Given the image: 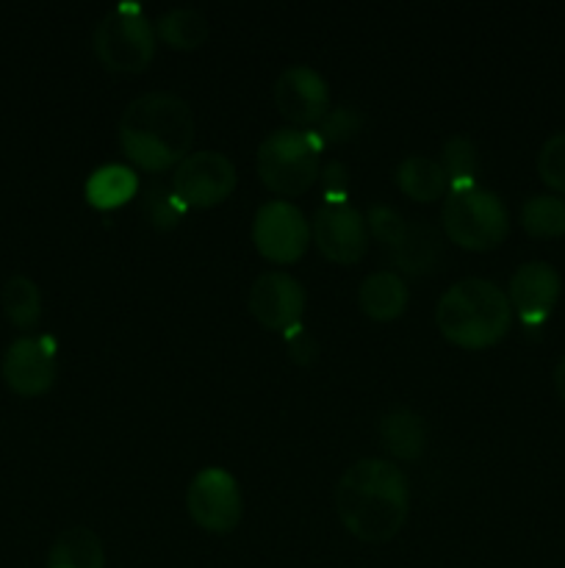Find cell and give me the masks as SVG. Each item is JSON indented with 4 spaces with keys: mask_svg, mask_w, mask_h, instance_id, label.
<instances>
[{
    "mask_svg": "<svg viewBox=\"0 0 565 568\" xmlns=\"http://www.w3.org/2000/svg\"><path fill=\"white\" fill-rule=\"evenodd\" d=\"M275 105L288 122L305 128L321 125L330 114V87L310 67H288L275 81Z\"/></svg>",
    "mask_w": 565,
    "mask_h": 568,
    "instance_id": "7c38bea8",
    "label": "cell"
},
{
    "mask_svg": "<svg viewBox=\"0 0 565 568\" xmlns=\"http://www.w3.org/2000/svg\"><path fill=\"white\" fill-rule=\"evenodd\" d=\"M360 311L374 322H393L408 308V283L397 272H374L360 283Z\"/></svg>",
    "mask_w": 565,
    "mask_h": 568,
    "instance_id": "2e32d148",
    "label": "cell"
},
{
    "mask_svg": "<svg viewBox=\"0 0 565 568\" xmlns=\"http://www.w3.org/2000/svg\"><path fill=\"white\" fill-rule=\"evenodd\" d=\"M321 144L319 133L302 128H280L260 142L258 178L269 192L280 197H299L308 192L321 175Z\"/></svg>",
    "mask_w": 565,
    "mask_h": 568,
    "instance_id": "277c9868",
    "label": "cell"
},
{
    "mask_svg": "<svg viewBox=\"0 0 565 568\" xmlns=\"http://www.w3.org/2000/svg\"><path fill=\"white\" fill-rule=\"evenodd\" d=\"M94 53L111 72L147 70L155 55V28L138 6H116L94 28Z\"/></svg>",
    "mask_w": 565,
    "mask_h": 568,
    "instance_id": "8992f818",
    "label": "cell"
},
{
    "mask_svg": "<svg viewBox=\"0 0 565 568\" xmlns=\"http://www.w3.org/2000/svg\"><path fill=\"white\" fill-rule=\"evenodd\" d=\"M397 186L402 189L404 197L415 200V203H435L443 194H449L446 172H443L441 161L430 159V155L402 159V164L397 166Z\"/></svg>",
    "mask_w": 565,
    "mask_h": 568,
    "instance_id": "ac0fdd59",
    "label": "cell"
},
{
    "mask_svg": "<svg viewBox=\"0 0 565 568\" xmlns=\"http://www.w3.org/2000/svg\"><path fill=\"white\" fill-rule=\"evenodd\" d=\"M443 255V242L438 227L427 225V222H413L404 227L402 239L391 247L393 266L404 275H427L438 266Z\"/></svg>",
    "mask_w": 565,
    "mask_h": 568,
    "instance_id": "9a60e30c",
    "label": "cell"
},
{
    "mask_svg": "<svg viewBox=\"0 0 565 568\" xmlns=\"http://www.w3.org/2000/svg\"><path fill=\"white\" fill-rule=\"evenodd\" d=\"M310 242V225L302 211L288 200H269L255 211L253 244L266 261L294 264L305 255Z\"/></svg>",
    "mask_w": 565,
    "mask_h": 568,
    "instance_id": "9c48e42d",
    "label": "cell"
},
{
    "mask_svg": "<svg viewBox=\"0 0 565 568\" xmlns=\"http://www.w3.org/2000/svg\"><path fill=\"white\" fill-rule=\"evenodd\" d=\"M136 192H138L136 172L127 170V166L122 164L100 166V170L92 172L86 181V200L89 205L97 211L122 209L127 200L136 197Z\"/></svg>",
    "mask_w": 565,
    "mask_h": 568,
    "instance_id": "ffe728a7",
    "label": "cell"
},
{
    "mask_svg": "<svg viewBox=\"0 0 565 568\" xmlns=\"http://www.w3.org/2000/svg\"><path fill=\"white\" fill-rule=\"evenodd\" d=\"M336 510L343 530L363 544H386L402 532L410 488L402 469L380 458L349 466L336 486Z\"/></svg>",
    "mask_w": 565,
    "mask_h": 568,
    "instance_id": "6da1fadb",
    "label": "cell"
},
{
    "mask_svg": "<svg viewBox=\"0 0 565 568\" xmlns=\"http://www.w3.org/2000/svg\"><path fill=\"white\" fill-rule=\"evenodd\" d=\"M186 510L199 530L227 536V532L236 530L244 516L242 486L230 471L208 466V469L197 471L194 480L188 483Z\"/></svg>",
    "mask_w": 565,
    "mask_h": 568,
    "instance_id": "52a82bcc",
    "label": "cell"
},
{
    "mask_svg": "<svg viewBox=\"0 0 565 568\" xmlns=\"http://www.w3.org/2000/svg\"><path fill=\"white\" fill-rule=\"evenodd\" d=\"M435 325L449 344L463 349H487L502 342L513 325V308L504 288L485 277H465L443 292Z\"/></svg>",
    "mask_w": 565,
    "mask_h": 568,
    "instance_id": "3957f363",
    "label": "cell"
},
{
    "mask_svg": "<svg viewBox=\"0 0 565 568\" xmlns=\"http://www.w3.org/2000/svg\"><path fill=\"white\" fill-rule=\"evenodd\" d=\"M310 236L327 261L341 266H352L363 261L369 250V227L366 216L349 203H325L314 214Z\"/></svg>",
    "mask_w": 565,
    "mask_h": 568,
    "instance_id": "30bf717a",
    "label": "cell"
},
{
    "mask_svg": "<svg viewBox=\"0 0 565 568\" xmlns=\"http://www.w3.org/2000/svg\"><path fill=\"white\" fill-rule=\"evenodd\" d=\"M537 175L554 192L565 194V131L554 133L543 142L537 153Z\"/></svg>",
    "mask_w": 565,
    "mask_h": 568,
    "instance_id": "484cf974",
    "label": "cell"
},
{
    "mask_svg": "<svg viewBox=\"0 0 565 568\" xmlns=\"http://www.w3.org/2000/svg\"><path fill=\"white\" fill-rule=\"evenodd\" d=\"M186 205L175 197V192L161 183L150 186L142 197V216L150 222V227L155 231H172L183 222L186 216Z\"/></svg>",
    "mask_w": 565,
    "mask_h": 568,
    "instance_id": "d4e9b609",
    "label": "cell"
},
{
    "mask_svg": "<svg viewBox=\"0 0 565 568\" xmlns=\"http://www.w3.org/2000/svg\"><path fill=\"white\" fill-rule=\"evenodd\" d=\"M441 225L452 244L471 250V253H485V250L499 247L507 239L510 214L499 194L474 183V186L452 189L446 194Z\"/></svg>",
    "mask_w": 565,
    "mask_h": 568,
    "instance_id": "5b68a950",
    "label": "cell"
},
{
    "mask_svg": "<svg viewBox=\"0 0 565 568\" xmlns=\"http://www.w3.org/2000/svg\"><path fill=\"white\" fill-rule=\"evenodd\" d=\"M363 114H360L358 109H349V105H341V109H330V114L321 120L319 125V139L321 144H330V148H336V144H343L349 142V139H355L360 133V128H363Z\"/></svg>",
    "mask_w": 565,
    "mask_h": 568,
    "instance_id": "4316f807",
    "label": "cell"
},
{
    "mask_svg": "<svg viewBox=\"0 0 565 568\" xmlns=\"http://www.w3.org/2000/svg\"><path fill=\"white\" fill-rule=\"evenodd\" d=\"M321 181H325V200L327 203H343L349 192V175L347 166L341 161H330L321 170Z\"/></svg>",
    "mask_w": 565,
    "mask_h": 568,
    "instance_id": "f1b7e54d",
    "label": "cell"
},
{
    "mask_svg": "<svg viewBox=\"0 0 565 568\" xmlns=\"http://www.w3.org/2000/svg\"><path fill=\"white\" fill-rule=\"evenodd\" d=\"M380 438L397 460H415L427 449V425L415 410L393 408L380 419Z\"/></svg>",
    "mask_w": 565,
    "mask_h": 568,
    "instance_id": "e0dca14e",
    "label": "cell"
},
{
    "mask_svg": "<svg viewBox=\"0 0 565 568\" xmlns=\"http://www.w3.org/2000/svg\"><path fill=\"white\" fill-rule=\"evenodd\" d=\"M249 314L271 333H291L302 327L305 288L286 272H264L249 288Z\"/></svg>",
    "mask_w": 565,
    "mask_h": 568,
    "instance_id": "8fae6325",
    "label": "cell"
},
{
    "mask_svg": "<svg viewBox=\"0 0 565 568\" xmlns=\"http://www.w3.org/2000/svg\"><path fill=\"white\" fill-rule=\"evenodd\" d=\"M208 20L197 9H172L155 22V33L172 50H194L208 39Z\"/></svg>",
    "mask_w": 565,
    "mask_h": 568,
    "instance_id": "44dd1931",
    "label": "cell"
},
{
    "mask_svg": "<svg viewBox=\"0 0 565 568\" xmlns=\"http://www.w3.org/2000/svg\"><path fill=\"white\" fill-rule=\"evenodd\" d=\"M563 281L559 272L546 261H526L513 272L507 286L510 308L526 327H541L557 305Z\"/></svg>",
    "mask_w": 565,
    "mask_h": 568,
    "instance_id": "5bb4252c",
    "label": "cell"
},
{
    "mask_svg": "<svg viewBox=\"0 0 565 568\" xmlns=\"http://www.w3.org/2000/svg\"><path fill=\"white\" fill-rule=\"evenodd\" d=\"M236 166L225 153L199 150L188 153L172 172V192L186 209H214L236 189Z\"/></svg>",
    "mask_w": 565,
    "mask_h": 568,
    "instance_id": "ba28073f",
    "label": "cell"
},
{
    "mask_svg": "<svg viewBox=\"0 0 565 568\" xmlns=\"http://www.w3.org/2000/svg\"><path fill=\"white\" fill-rule=\"evenodd\" d=\"M0 300H3L6 320L20 331H31L42 316V294H39L37 283L25 275L9 277Z\"/></svg>",
    "mask_w": 565,
    "mask_h": 568,
    "instance_id": "603a6c76",
    "label": "cell"
},
{
    "mask_svg": "<svg viewBox=\"0 0 565 568\" xmlns=\"http://www.w3.org/2000/svg\"><path fill=\"white\" fill-rule=\"evenodd\" d=\"M521 227L532 239L565 236V200L559 194H535L521 205Z\"/></svg>",
    "mask_w": 565,
    "mask_h": 568,
    "instance_id": "7402d4cb",
    "label": "cell"
},
{
    "mask_svg": "<svg viewBox=\"0 0 565 568\" xmlns=\"http://www.w3.org/2000/svg\"><path fill=\"white\" fill-rule=\"evenodd\" d=\"M44 568H105L103 541L89 527H72L55 538Z\"/></svg>",
    "mask_w": 565,
    "mask_h": 568,
    "instance_id": "d6986e66",
    "label": "cell"
},
{
    "mask_svg": "<svg viewBox=\"0 0 565 568\" xmlns=\"http://www.w3.org/2000/svg\"><path fill=\"white\" fill-rule=\"evenodd\" d=\"M476 148L471 139L465 136H452L446 144H443V153H441V166L446 172V181H449V192L452 189H465V186H474V175H476Z\"/></svg>",
    "mask_w": 565,
    "mask_h": 568,
    "instance_id": "cb8c5ba5",
    "label": "cell"
},
{
    "mask_svg": "<svg viewBox=\"0 0 565 568\" xmlns=\"http://www.w3.org/2000/svg\"><path fill=\"white\" fill-rule=\"evenodd\" d=\"M286 342L288 353H291L294 361H299V364H310V361L316 358V342L308 336V331H302V327L286 333Z\"/></svg>",
    "mask_w": 565,
    "mask_h": 568,
    "instance_id": "f546056e",
    "label": "cell"
},
{
    "mask_svg": "<svg viewBox=\"0 0 565 568\" xmlns=\"http://www.w3.org/2000/svg\"><path fill=\"white\" fill-rule=\"evenodd\" d=\"M366 227H369V233L377 242L393 247V244L402 239L408 222H404V216L399 214V211H393L391 205H374V209L369 211V216H366Z\"/></svg>",
    "mask_w": 565,
    "mask_h": 568,
    "instance_id": "83f0119b",
    "label": "cell"
},
{
    "mask_svg": "<svg viewBox=\"0 0 565 568\" xmlns=\"http://www.w3.org/2000/svg\"><path fill=\"white\" fill-rule=\"evenodd\" d=\"M3 381L20 397H42L55 383L53 338L22 336L3 355Z\"/></svg>",
    "mask_w": 565,
    "mask_h": 568,
    "instance_id": "4fadbf2b",
    "label": "cell"
},
{
    "mask_svg": "<svg viewBox=\"0 0 565 568\" xmlns=\"http://www.w3.org/2000/svg\"><path fill=\"white\" fill-rule=\"evenodd\" d=\"M554 388H557L559 399L565 403V355H563V361L557 364V369H554Z\"/></svg>",
    "mask_w": 565,
    "mask_h": 568,
    "instance_id": "4dcf8cb0",
    "label": "cell"
},
{
    "mask_svg": "<svg viewBox=\"0 0 565 568\" xmlns=\"http://www.w3.org/2000/svg\"><path fill=\"white\" fill-rule=\"evenodd\" d=\"M194 144V114L172 92L131 100L120 116V148L138 170L164 172L181 164Z\"/></svg>",
    "mask_w": 565,
    "mask_h": 568,
    "instance_id": "7a4b0ae2",
    "label": "cell"
}]
</instances>
